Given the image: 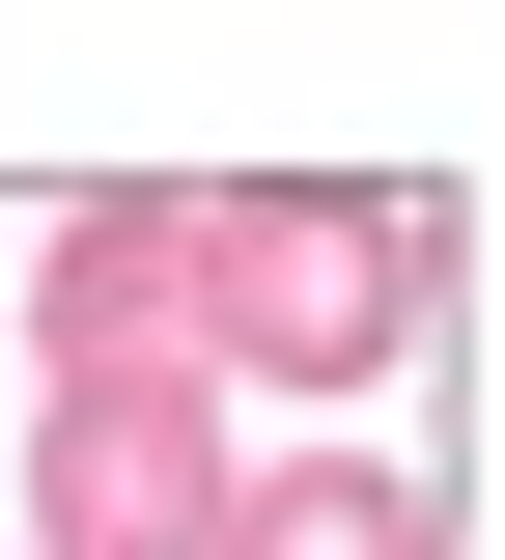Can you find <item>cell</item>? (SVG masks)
Instances as JSON below:
<instances>
[{"mask_svg":"<svg viewBox=\"0 0 505 560\" xmlns=\"http://www.w3.org/2000/svg\"><path fill=\"white\" fill-rule=\"evenodd\" d=\"M197 560H449V504L393 477V448H253V477H225V533Z\"/></svg>","mask_w":505,"mask_h":560,"instance_id":"obj_4","label":"cell"},{"mask_svg":"<svg viewBox=\"0 0 505 560\" xmlns=\"http://www.w3.org/2000/svg\"><path fill=\"white\" fill-rule=\"evenodd\" d=\"M225 393L197 364H57V420H28V560H197L225 533Z\"/></svg>","mask_w":505,"mask_h":560,"instance_id":"obj_2","label":"cell"},{"mask_svg":"<svg viewBox=\"0 0 505 560\" xmlns=\"http://www.w3.org/2000/svg\"><path fill=\"white\" fill-rule=\"evenodd\" d=\"M28 364H197V197H57V253H28Z\"/></svg>","mask_w":505,"mask_h":560,"instance_id":"obj_3","label":"cell"},{"mask_svg":"<svg viewBox=\"0 0 505 560\" xmlns=\"http://www.w3.org/2000/svg\"><path fill=\"white\" fill-rule=\"evenodd\" d=\"M449 337V197L422 168H225L197 197V393H365Z\"/></svg>","mask_w":505,"mask_h":560,"instance_id":"obj_1","label":"cell"}]
</instances>
